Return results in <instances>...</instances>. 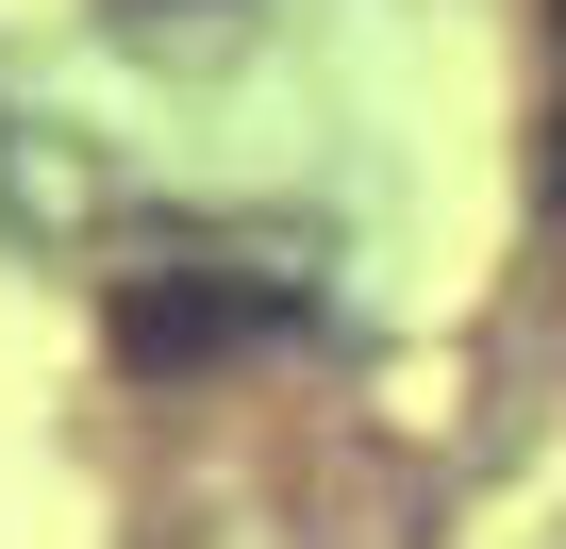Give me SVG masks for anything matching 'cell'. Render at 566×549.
I'll return each instance as SVG.
<instances>
[{
	"label": "cell",
	"instance_id": "6da1fadb",
	"mask_svg": "<svg viewBox=\"0 0 566 549\" xmlns=\"http://www.w3.org/2000/svg\"><path fill=\"white\" fill-rule=\"evenodd\" d=\"M317 300V250L301 266H167V284H134L117 300V367H217V350H250V334H283V317H301Z\"/></svg>",
	"mask_w": 566,
	"mask_h": 549
},
{
	"label": "cell",
	"instance_id": "7a4b0ae2",
	"mask_svg": "<svg viewBox=\"0 0 566 549\" xmlns=\"http://www.w3.org/2000/svg\"><path fill=\"white\" fill-rule=\"evenodd\" d=\"M117 34H134V51H167V34L217 51V34H250V18H233V0H117Z\"/></svg>",
	"mask_w": 566,
	"mask_h": 549
},
{
	"label": "cell",
	"instance_id": "3957f363",
	"mask_svg": "<svg viewBox=\"0 0 566 549\" xmlns=\"http://www.w3.org/2000/svg\"><path fill=\"white\" fill-rule=\"evenodd\" d=\"M549 217H566V117H549Z\"/></svg>",
	"mask_w": 566,
	"mask_h": 549
}]
</instances>
